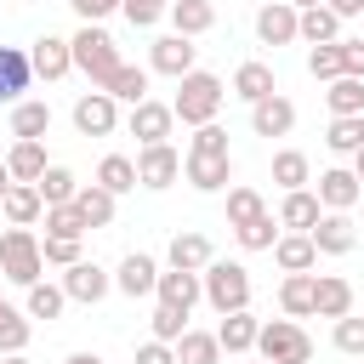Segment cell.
Here are the masks:
<instances>
[{"instance_id":"1","label":"cell","mask_w":364,"mask_h":364,"mask_svg":"<svg viewBox=\"0 0 364 364\" xmlns=\"http://www.w3.org/2000/svg\"><path fill=\"white\" fill-rule=\"evenodd\" d=\"M68 51H74V68H80L97 91H108V80L119 74V46H114V34L97 28V23H85V28L68 40Z\"/></svg>"},{"instance_id":"2","label":"cell","mask_w":364,"mask_h":364,"mask_svg":"<svg viewBox=\"0 0 364 364\" xmlns=\"http://www.w3.org/2000/svg\"><path fill=\"white\" fill-rule=\"evenodd\" d=\"M222 97H228V91H222V80H216V74H205V68H193V74H182V80H176V102H171V114H176L182 125H193V131H199V125H210V119H216Z\"/></svg>"},{"instance_id":"3","label":"cell","mask_w":364,"mask_h":364,"mask_svg":"<svg viewBox=\"0 0 364 364\" xmlns=\"http://www.w3.org/2000/svg\"><path fill=\"white\" fill-rule=\"evenodd\" d=\"M199 296L216 307V313H245L250 307V267L245 262H210L199 273Z\"/></svg>"},{"instance_id":"4","label":"cell","mask_w":364,"mask_h":364,"mask_svg":"<svg viewBox=\"0 0 364 364\" xmlns=\"http://www.w3.org/2000/svg\"><path fill=\"white\" fill-rule=\"evenodd\" d=\"M40 273H46L40 239H34L28 228H6V233H0V279L28 290V284H40Z\"/></svg>"},{"instance_id":"5","label":"cell","mask_w":364,"mask_h":364,"mask_svg":"<svg viewBox=\"0 0 364 364\" xmlns=\"http://www.w3.org/2000/svg\"><path fill=\"white\" fill-rule=\"evenodd\" d=\"M256 353H262V364H307L313 341H307V330L296 318H273V324L256 330Z\"/></svg>"},{"instance_id":"6","label":"cell","mask_w":364,"mask_h":364,"mask_svg":"<svg viewBox=\"0 0 364 364\" xmlns=\"http://www.w3.org/2000/svg\"><path fill=\"white\" fill-rule=\"evenodd\" d=\"M193 57H199V46L182 40V34H159V40L148 46V68H154V74H171V80L193 74Z\"/></svg>"},{"instance_id":"7","label":"cell","mask_w":364,"mask_h":364,"mask_svg":"<svg viewBox=\"0 0 364 364\" xmlns=\"http://www.w3.org/2000/svg\"><path fill=\"white\" fill-rule=\"evenodd\" d=\"M119 125V102L108 97V91H85L80 102H74V131L80 136H108Z\"/></svg>"},{"instance_id":"8","label":"cell","mask_w":364,"mask_h":364,"mask_svg":"<svg viewBox=\"0 0 364 364\" xmlns=\"http://www.w3.org/2000/svg\"><path fill=\"white\" fill-rule=\"evenodd\" d=\"M176 176H182V154H176L171 142H154V148L136 154V182H142V188H171Z\"/></svg>"},{"instance_id":"9","label":"cell","mask_w":364,"mask_h":364,"mask_svg":"<svg viewBox=\"0 0 364 364\" xmlns=\"http://www.w3.org/2000/svg\"><path fill=\"white\" fill-rule=\"evenodd\" d=\"M182 176L199 188V193H222L233 182V159L228 154H182Z\"/></svg>"},{"instance_id":"10","label":"cell","mask_w":364,"mask_h":364,"mask_svg":"<svg viewBox=\"0 0 364 364\" xmlns=\"http://www.w3.org/2000/svg\"><path fill=\"white\" fill-rule=\"evenodd\" d=\"M307 239H313V250H318V256H347V250L358 245V233H353V216H347V210H324V216L313 222V233H307Z\"/></svg>"},{"instance_id":"11","label":"cell","mask_w":364,"mask_h":364,"mask_svg":"<svg viewBox=\"0 0 364 364\" xmlns=\"http://www.w3.org/2000/svg\"><path fill=\"white\" fill-rule=\"evenodd\" d=\"M108 290H114V279H108L97 262H85V256H80V262L63 273V296H68V301H85V307H97Z\"/></svg>"},{"instance_id":"12","label":"cell","mask_w":364,"mask_h":364,"mask_svg":"<svg viewBox=\"0 0 364 364\" xmlns=\"http://www.w3.org/2000/svg\"><path fill=\"white\" fill-rule=\"evenodd\" d=\"M171 125H176V114H171V102H136L131 108V136L142 142V148H154V142H171Z\"/></svg>"},{"instance_id":"13","label":"cell","mask_w":364,"mask_h":364,"mask_svg":"<svg viewBox=\"0 0 364 364\" xmlns=\"http://www.w3.org/2000/svg\"><path fill=\"white\" fill-rule=\"evenodd\" d=\"M313 313L318 318H347L353 313V284L341 273H313Z\"/></svg>"},{"instance_id":"14","label":"cell","mask_w":364,"mask_h":364,"mask_svg":"<svg viewBox=\"0 0 364 364\" xmlns=\"http://www.w3.org/2000/svg\"><path fill=\"white\" fill-rule=\"evenodd\" d=\"M28 68H34L40 80H63V74L74 68L68 40H63V34H40V40H34V51H28Z\"/></svg>"},{"instance_id":"15","label":"cell","mask_w":364,"mask_h":364,"mask_svg":"<svg viewBox=\"0 0 364 364\" xmlns=\"http://www.w3.org/2000/svg\"><path fill=\"white\" fill-rule=\"evenodd\" d=\"M290 125H296V102L279 97V91L250 108V131H256V136H290Z\"/></svg>"},{"instance_id":"16","label":"cell","mask_w":364,"mask_h":364,"mask_svg":"<svg viewBox=\"0 0 364 364\" xmlns=\"http://www.w3.org/2000/svg\"><path fill=\"white\" fill-rule=\"evenodd\" d=\"M28 80H34V68H28V51L23 46H0V102H23V91H28Z\"/></svg>"},{"instance_id":"17","label":"cell","mask_w":364,"mask_h":364,"mask_svg":"<svg viewBox=\"0 0 364 364\" xmlns=\"http://www.w3.org/2000/svg\"><path fill=\"white\" fill-rule=\"evenodd\" d=\"M358 176L353 171H341V165H330V171H318V205L324 210H353L358 205Z\"/></svg>"},{"instance_id":"18","label":"cell","mask_w":364,"mask_h":364,"mask_svg":"<svg viewBox=\"0 0 364 364\" xmlns=\"http://www.w3.org/2000/svg\"><path fill=\"white\" fill-rule=\"evenodd\" d=\"M0 216H6L11 228H28V222H40V216H46V205H40V188H34V182H11V188L0 193Z\"/></svg>"},{"instance_id":"19","label":"cell","mask_w":364,"mask_h":364,"mask_svg":"<svg viewBox=\"0 0 364 364\" xmlns=\"http://www.w3.org/2000/svg\"><path fill=\"white\" fill-rule=\"evenodd\" d=\"M256 34H262V46H290V40H296V6L267 0V6L256 11Z\"/></svg>"},{"instance_id":"20","label":"cell","mask_w":364,"mask_h":364,"mask_svg":"<svg viewBox=\"0 0 364 364\" xmlns=\"http://www.w3.org/2000/svg\"><path fill=\"white\" fill-rule=\"evenodd\" d=\"M296 40H307V46H336V40H341V17H336L330 6L296 11Z\"/></svg>"},{"instance_id":"21","label":"cell","mask_w":364,"mask_h":364,"mask_svg":"<svg viewBox=\"0 0 364 364\" xmlns=\"http://www.w3.org/2000/svg\"><path fill=\"white\" fill-rule=\"evenodd\" d=\"M318 216H324V205H318V193H307V188L284 193V205H279V228H290V233H313Z\"/></svg>"},{"instance_id":"22","label":"cell","mask_w":364,"mask_h":364,"mask_svg":"<svg viewBox=\"0 0 364 364\" xmlns=\"http://www.w3.org/2000/svg\"><path fill=\"white\" fill-rule=\"evenodd\" d=\"M210 262H216V250H210L205 233H176V239H171V267H176V273H205Z\"/></svg>"},{"instance_id":"23","label":"cell","mask_w":364,"mask_h":364,"mask_svg":"<svg viewBox=\"0 0 364 364\" xmlns=\"http://www.w3.org/2000/svg\"><path fill=\"white\" fill-rule=\"evenodd\" d=\"M273 262H279L284 273H313L318 250H313L307 233H279V239H273Z\"/></svg>"},{"instance_id":"24","label":"cell","mask_w":364,"mask_h":364,"mask_svg":"<svg viewBox=\"0 0 364 364\" xmlns=\"http://www.w3.org/2000/svg\"><path fill=\"white\" fill-rule=\"evenodd\" d=\"M171 34H182V40H193V34H205V28H216V6L210 0H171Z\"/></svg>"},{"instance_id":"25","label":"cell","mask_w":364,"mask_h":364,"mask_svg":"<svg viewBox=\"0 0 364 364\" xmlns=\"http://www.w3.org/2000/svg\"><path fill=\"white\" fill-rule=\"evenodd\" d=\"M273 91H279V85H273V68H267V63H239V68H233V97H245L250 108H256L262 97H273Z\"/></svg>"},{"instance_id":"26","label":"cell","mask_w":364,"mask_h":364,"mask_svg":"<svg viewBox=\"0 0 364 364\" xmlns=\"http://www.w3.org/2000/svg\"><path fill=\"white\" fill-rule=\"evenodd\" d=\"M46 131H51V102H28V97H23V102L11 108V136H17V142H40Z\"/></svg>"},{"instance_id":"27","label":"cell","mask_w":364,"mask_h":364,"mask_svg":"<svg viewBox=\"0 0 364 364\" xmlns=\"http://www.w3.org/2000/svg\"><path fill=\"white\" fill-rule=\"evenodd\" d=\"M154 296L165 301V307H182V313H193V301H199V273H159V284H154Z\"/></svg>"},{"instance_id":"28","label":"cell","mask_w":364,"mask_h":364,"mask_svg":"<svg viewBox=\"0 0 364 364\" xmlns=\"http://www.w3.org/2000/svg\"><path fill=\"white\" fill-rule=\"evenodd\" d=\"M256 318H250V307L245 313H222V330H216V341H222V353H256Z\"/></svg>"},{"instance_id":"29","label":"cell","mask_w":364,"mask_h":364,"mask_svg":"<svg viewBox=\"0 0 364 364\" xmlns=\"http://www.w3.org/2000/svg\"><path fill=\"white\" fill-rule=\"evenodd\" d=\"M273 182H279L284 193L307 188V182H313V165H307V154H301V148H279V154H273Z\"/></svg>"},{"instance_id":"30","label":"cell","mask_w":364,"mask_h":364,"mask_svg":"<svg viewBox=\"0 0 364 364\" xmlns=\"http://www.w3.org/2000/svg\"><path fill=\"white\" fill-rule=\"evenodd\" d=\"M114 284H119L125 296H148V290L159 284V267H154V256H125V262H119V273H114Z\"/></svg>"},{"instance_id":"31","label":"cell","mask_w":364,"mask_h":364,"mask_svg":"<svg viewBox=\"0 0 364 364\" xmlns=\"http://www.w3.org/2000/svg\"><path fill=\"white\" fill-rule=\"evenodd\" d=\"M6 171H11V182H40L46 176V148L40 142H11Z\"/></svg>"},{"instance_id":"32","label":"cell","mask_w":364,"mask_h":364,"mask_svg":"<svg viewBox=\"0 0 364 364\" xmlns=\"http://www.w3.org/2000/svg\"><path fill=\"white\" fill-rule=\"evenodd\" d=\"M34 188H40V205H74V193H80V176H74L68 165H46V176H40Z\"/></svg>"},{"instance_id":"33","label":"cell","mask_w":364,"mask_h":364,"mask_svg":"<svg viewBox=\"0 0 364 364\" xmlns=\"http://www.w3.org/2000/svg\"><path fill=\"white\" fill-rule=\"evenodd\" d=\"M279 307H284V318H307L313 313V273H284Z\"/></svg>"},{"instance_id":"34","label":"cell","mask_w":364,"mask_h":364,"mask_svg":"<svg viewBox=\"0 0 364 364\" xmlns=\"http://www.w3.org/2000/svg\"><path fill=\"white\" fill-rule=\"evenodd\" d=\"M108 97L114 102H148V68H136V63H119V74L108 80Z\"/></svg>"},{"instance_id":"35","label":"cell","mask_w":364,"mask_h":364,"mask_svg":"<svg viewBox=\"0 0 364 364\" xmlns=\"http://www.w3.org/2000/svg\"><path fill=\"white\" fill-rule=\"evenodd\" d=\"M97 188H108L114 199H119V193H131V188H136V159H125V154H108V159L97 165Z\"/></svg>"},{"instance_id":"36","label":"cell","mask_w":364,"mask_h":364,"mask_svg":"<svg viewBox=\"0 0 364 364\" xmlns=\"http://www.w3.org/2000/svg\"><path fill=\"white\" fill-rule=\"evenodd\" d=\"M74 210L85 216V228H108V222H114V193L91 182V188H80V193H74Z\"/></svg>"},{"instance_id":"37","label":"cell","mask_w":364,"mask_h":364,"mask_svg":"<svg viewBox=\"0 0 364 364\" xmlns=\"http://www.w3.org/2000/svg\"><path fill=\"white\" fill-rule=\"evenodd\" d=\"M324 102H330V119H347V114H364V80H330V91H324Z\"/></svg>"},{"instance_id":"38","label":"cell","mask_w":364,"mask_h":364,"mask_svg":"<svg viewBox=\"0 0 364 364\" xmlns=\"http://www.w3.org/2000/svg\"><path fill=\"white\" fill-rule=\"evenodd\" d=\"M324 148H330V154H358V148H364V114L330 119V131H324Z\"/></svg>"},{"instance_id":"39","label":"cell","mask_w":364,"mask_h":364,"mask_svg":"<svg viewBox=\"0 0 364 364\" xmlns=\"http://www.w3.org/2000/svg\"><path fill=\"white\" fill-rule=\"evenodd\" d=\"M222 358V341L216 336H205V330H182V341H176V364H216Z\"/></svg>"},{"instance_id":"40","label":"cell","mask_w":364,"mask_h":364,"mask_svg":"<svg viewBox=\"0 0 364 364\" xmlns=\"http://www.w3.org/2000/svg\"><path fill=\"white\" fill-rule=\"evenodd\" d=\"M28 336H34L28 313H17V307L6 301V307H0V358H6V353H23V347H28Z\"/></svg>"},{"instance_id":"41","label":"cell","mask_w":364,"mask_h":364,"mask_svg":"<svg viewBox=\"0 0 364 364\" xmlns=\"http://www.w3.org/2000/svg\"><path fill=\"white\" fill-rule=\"evenodd\" d=\"M85 216L74 205H46V239H85Z\"/></svg>"},{"instance_id":"42","label":"cell","mask_w":364,"mask_h":364,"mask_svg":"<svg viewBox=\"0 0 364 364\" xmlns=\"http://www.w3.org/2000/svg\"><path fill=\"white\" fill-rule=\"evenodd\" d=\"M256 216H267L262 193H256V188H228V228H245V222H256Z\"/></svg>"},{"instance_id":"43","label":"cell","mask_w":364,"mask_h":364,"mask_svg":"<svg viewBox=\"0 0 364 364\" xmlns=\"http://www.w3.org/2000/svg\"><path fill=\"white\" fill-rule=\"evenodd\" d=\"M63 307H68L63 284H46V279H40V284H28V307H23L28 318H57Z\"/></svg>"},{"instance_id":"44","label":"cell","mask_w":364,"mask_h":364,"mask_svg":"<svg viewBox=\"0 0 364 364\" xmlns=\"http://www.w3.org/2000/svg\"><path fill=\"white\" fill-rule=\"evenodd\" d=\"M182 330H188V313L159 301V307H154V341H171V347H176V341H182Z\"/></svg>"},{"instance_id":"45","label":"cell","mask_w":364,"mask_h":364,"mask_svg":"<svg viewBox=\"0 0 364 364\" xmlns=\"http://www.w3.org/2000/svg\"><path fill=\"white\" fill-rule=\"evenodd\" d=\"M307 74L324 80V85L341 80V51H336V46H313V51H307Z\"/></svg>"},{"instance_id":"46","label":"cell","mask_w":364,"mask_h":364,"mask_svg":"<svg viewBox=\"0 0 364 364\" xmlns=\"http://www.w3.org/2000/svg\"><path fill=\"white\" fill-rule=\"evenodd\" d=\"M233 233H239V245H245V250H273V239H279L273 216H256V222H245V228H233Z\"/></svg>"},{"instance_id":"47","label":"cell","mask_w":364,"mask_h":364,"mask_svg":"<svg viewBox=\"0 0 364 364\" xmlns=\"http://www.w3.org/2000/svg\"><path fill=\"white\" fill-rule=\"evenodd\" d=\"M119 11L131 17V28H154V23H159V17L171 11V0H125Z\"/></svg>"},{"instance_id":"48","label":"cell","mask_w":364,"mask_h":364,"mask_svg":"<svg viewBox=\"0 0 364 364\" xmlns=\"http://www.w3.org/2000/svg\"><path fill=\"white\" fill-rule=\"evenodd\" d=\"M336 347L341 353H353V358H364V318H336Z\"/></svg>"},{"instance_id":"49","label":"cell","mask_w":364,"mask_h":364,"mask_svg":"<svg viewBox=\"0 0 364 364\" xmlns=\"http://www.w3.org/2000/svg\"><path fill=\"white\" fill-rule=\"evenodd\" d=\"M188 154H228V131L210 119V125H199L193 131V142H188Z\"/></svg>"},{"instance_id":"50","label":"cell","mask_w":364,"mask_h":364,"mask_svg":"<svg viewBox=\"0 0 364 364\" xmlns=\"http://www.w3.org/2000/svg\"><path fill=\"white\" fill-rule=\"evenodd\" d=\"M40 256H46L51 267H74V262H80V239H46Z\"/></svg>"},{"instance_id":"51","label":"cell","mask_w":364,"mask_h":364,"mask_svg":"<svg viewBox=\"0 0 364 364\" xmlns=\"http://www.w3.org/2000/svg\"><path fill=\"white\" fill-rule=\"evenodd\" d=\"M336 51H341V74L364 80V40H336Z\"/></svg>"},{"instance_id":"52","label":"cell","mask_w":364,"mask_h":364,"mask_svg":"<svg viewBox=\"0 0 364 364\" xmlns=\"http://www.w3.org/2000/svg\"><path fill=\"white\" fill-rule=\"evenodd\" d=\"M68 6L80 11V23H102V17H108V11H119L125 0H68Z\"/></svg>"},{"instance_id":"53","label":"cell","mask_w":364,"mask_h":364,"mask_svg":"<svg viewBox=\"0 0 364 364\" xmlns=\"http://www.w3.org/2000/svg\"><path fill=\"white\" fill-rule=\"evenodd\" d=\"M136 364H176V347L171 341H142L136 347Z\"/></svg>"},{"instance_id":"54","label":"cell","mask_w":364,"mask_h":364,"mask_svg":"<svg viewBox=\"0 0 364 364\" xmlns=\"http://www.w3.org/2000/svg\"><path fill=\"white\" fill-rule=\"evenodd\" d=\"M336 17H364V0H324Z\"/></svg>"},{"instance_id":"55","label":"cell","mask_w":364,"mask_h":364,"mask_svg":"<svg viewBox=\"0 0 364 364\" xmlns=\"http://www.w3.org/2000/svg\"><path fill=\"white\" fill-rule=\"evenodd\" d=\"M353 176H358V188H364V148L353 154Z\"/></svg>"},{"instance_id":"56","label":"cell","mask_w":364,"mask_h":364,"mask_svg":"<svg viewBox=\"0 0 364 364\" xmlns=\"http://www.w3.org/2000/svg\"><path fill=\"white\" fill-rule=\"evenodd\" d=\"M284 6H296V11H313V6H324V0H284Z\"/></svg>"},{"instance_id":"57","label":"cell","mask_w":364,"mask_h":364,"mask_svg":"<svg viewBox=\"0 0 364 364\" xmlns=\"http://www.w3.org/2000/svg\"><path fill=\"white\" fill-rule=\"evenodd\" d=\"M68 364H102V358H97V353H74Z\"/></svg>"},{"instance_id":"58","label":"cell","mask_w":364,"mask_h":364,"mask_svg":"<svg viewBox=\"0 0 364 364\" xmlns=\"http://www.w3.org/2000/svg\"><path fill=\"white\" fill-rule=\"evenodd\" d=\"M6 188H11V171H6V159H0V193H6Z\"/></svg>"},{"instance_id":"59","label":"cell","mask_w":364,"mask_h":364,"mask_svg":"<svg viewBox=\"0 0 364 364\" xmlns=\"http://www.w3.org/2000/svg\"><path fill=\"white\" fill-rule=\"evenodd\" d=\"M0 364H28V353H6V358H0Z\"/></svg>"},{"instance_id":"60","label":"cell","mask_w":364,"mask_h":364,"mask_svg":"<svg viewBox=\"0 0 364 364\" xmlns=\"http://www.w3.org/2000/svg\"><path fill=\"white\" fill-rule=\"evenodd\" d=\"M0 307H6V296H0Z\"/></svg>"}]
</instances>
